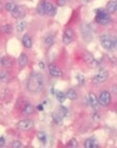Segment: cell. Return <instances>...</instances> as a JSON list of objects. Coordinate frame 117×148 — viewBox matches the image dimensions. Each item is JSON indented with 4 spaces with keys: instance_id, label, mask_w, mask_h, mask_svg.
I'll return each instance as SVG.
<instances>
[{
    "instance_id": "obj_1",
    "label": "cell",
    "mask_w": 117,
    "mask_h": 148,
    "mask_svg": "<svg viewBox=\"0 0 117 148\" xmlns=\"http://www.w3.org/2000/svg\"><path fill=\"white\" fill-rule=\"evenodd\" d=\"M44 86H45L44 77L40 72H32L27 78L26 89L29 93L32 94L41 93L44 89Z\"/></svg>"
},
{
    "instance_id": "obj_2",
    "label": "cell",
    "mask_w": 117,
    "mask_h": 148,
    "mask_svg": "<svg viewBox=\"0 0 117 148\" xmlns=\"http://www.w3.org/2000/svg\"><path fill=\"white\" fill-rule=\"evenodd\" d=\"M4 8L6 10V12L11 14V16L14 19H22L25 16V11L22 6L18 5L15 2H12V1H8V2L4 4Z\"/></svg>"
},
{
    "instance_id": "obj_3",
    "label": "cell",
    "mask_w": 117,
    "mask_h": 148,
    "mask_svg": "<svg viewBox=\"0 0 117 148\" xmlns=\"http://www.w3.org/2000/svg\"><path fill=\"white\" fill-rule=\"evenodd\" d=\"M101 47L108 51L117 49V38L110 34H104L100 36Z\"/></svg>"
},
{
    "instance_id": "obj_4",
    "label": "cell",
    "mask_w": 117,
    "mask_h": 148,
    "mask_svg": "<svg viewBox=\"0 0 117 148\" xmlns=\"http://www.w3.org/2000/svg\"><path fill=\"white\" fill-rule=\"evenodd\" d=\"M81 34H82L83 40L85 42H91L93 40V36H94V29L93 26L89 23H84L81 25Z\"/></svg>"
},
{
    "instance_id": "obj_5",
    "label": "cell",
    "mask_w": 117,
    "mask_h": 148,
    "mask_svg": "<svg viewBox=\"0 0 117 148\" xmlns=\"http://www.w3.org/2000/svg\"><path fill=\"white\" fill-rule=\"evenodd\" d=\"M95 21L100 25H108L112 22L110 13L107 10H96Z\"/></svg>"
},
{
    "instance_id": "obj_6",
    "label": "cell",
    "mask_w": 117,
    "mask_h": 148,
    "mask_svg": "<svg viewBox=\"0 0 117 148\" xmlns=\"http://www.w3.org/2000/svg\"><path fill=\"white\" fill-rule=\"evenodd\" d=\"M108 78H109V72L107 71V70H100V71L97 72V73L92 77L91 82H92V84H94V85H101V84H104L105 82H107Z\"/></svg>"
},
{
    "instance_id": "obj_7",
    "label": "cell",
    "mask_w": 117,
    "mask_h": 148,
    "mask_svg": "<svg viewBox=\"0 0 117 148\" xmlns=\"http://www.w3.org/2000/svg\"><path fill=\"white\" fill-rule=\"evenodd\" d=\"M35 126V123L32 119H28V118H25V119H22L18 122L17 127H18L19 130L21 132H29L32 130Z\"/></svg>"
},
{
    "instance_id": "obj_8",
    "label": "cell",
    "mask_w": 117,
    "mask_h": 148,
    "mask_svg": "<svg viewBox=\"0 0 117 148\" xmlns=\"http://www.w3.org/2000/svg\"><path fill=\"white\" fill-rule=\"evenodd\" d=\"M99 102H100L101 106H109L112 102V95L109 91L104 90L101 91L100 94H99Z\"/></svg>"
},
{
    "instance_id": "obj_9",
    "label": "cell",
    "mask_w": 117,
    "mask_h": 148,
    "mask_svg": "<svg viewBox=\"0 0 117 148\" xmlns=\"http://www.w3.org/2000/svg\"><path fill=\"white\" fill-rule=\"evenodd\" d=\"M83 58H84L85 63L87 64L90 68H97V67L99 66V62L97 61V60H96V58H94L91 53L85 52L84 53V56H83Z\"/></svg>"
},
{
    "instance_id": "obj_10",
    "label": "cell",
    "mask_w": 117,
    "mask_h": 148,
    "mask_svg": "<svg viewBox=\"0 0 117 148\" xmlns=\"http://www.w3.org/2000/svg\"><path fill=\"white\" fill-rule=\"evenodd\" d=\"M74 39V32L71 28H67L65 29L64 34H63V37H62V42L64 45H69L70 43H72Z\"/></svg>"
},
{
    "instance_id": "obj_11",
    "label": "cell",
    "mask_w": 117,
    "mask_h": 148,
    "mask_svg": "<svg viewBox=\"0 0 117 148\" xmlns=\"http://www.w3.org/2000/svg\"><path fill=\"white\" fill-rule=\"evenodd\" d=\"M88 102H89V106L93 108V110H96V111L100 106V102H99L98 97L94 93H89V95H88Z\"/></svg>"
},
{
    "instance_id": "obj_12",
    "label": "cell",
    "mask_w": 117,
    "mask_h": 148,
    "mask_svg": "<svg viewBox=\"0 0 117 148\" xmlns=\"http://www.w3.org/2000/svg\"><path fill=\"white\" fill-rule=\"evenodd\" d=\"M48 72L50 74L51 77H54V78H61L63 76V72L58 66L53 65V64H50L48 66Z\"/></svg>"
},
{
    "instance_id": "obj_13",
    "label": "cell",
    "mask_w": 117,
    "mask_h": 148,
    "mask_svg": "<svg viewBox=\"0 0 117 148\" xmlns=\"http://www.w3.org/2000/svg\"><path fill=\"white\" fill-rule=\"evenodd\" d=\"M84 146L86 148H98L99 143L94 137H90L88 138V139H86L85 143H84Z\"/></svg>"
},
{
    "instance_id": "obj_14",
    "label": "cell",
    "mask_w": 117,
    "mask_h": 148,
    "mask_svg": "<svg viewBox=\"0 0 117 148\" xmlns=\"http://www.w3.org/2000/svg\"><path fill=\"white\" fill-rule=\"evenodd\" d=\"M34 111H35L34 106H32V103L26 102L25 104H24L23 108H22V115L25 117H28V116H30V115L34 114Z\"/></svg>"
},
{
    "instance_id": "obj_15",
    "label": "cell",
    "mask_w": 117,
    "mask_h": 148,
    "mask_svg": "<svg viewBox=\"0 0 117 148\" xmlns=\"http://www.w3.org/2000/svg\"><path fill=\"white\" fill-rule=\"evenodd\" d=\"M45 10H46V15L47 16L53 17L56 14V8H54L52 3L49 1H45Z\"/></svg>"
},
{
    "instance_id": "obj_16",
    "label": "cell",
    "mask_w": 117,
    "mask_h": 148,
    "mask_svg": "<svg viewBox=\"0 0 117 148\" xmlns=\"http://www.w3.org/2000/svg\"><path fill=\"white\" fill-rule=\"evenodd\" d=\"M22 45L27 49H30L32 47V39L28 34H25L22 37Z\"/></svg>"
},
{
    "instance_id": "obj_17",
    "label": "cell",
    "mask_w": 117,
    "mask_h": 148,
    "mask_svg": "<svg viewBox=\"0 0 117 148\" xmlns=\"http://www.w3.org/2000/svg\"><path fill=\"white\" fill-rule=\"evenodd\" d=\"M106 10L109 12L110 14H114L117 12V0H111L107 3Z\"/></svg>"
},
{
    "instance_id": "obj_18",
    "label": "cell",
    "mask_w": 117,
    "mask_h": 148,
    "mask_svg": "<svg viewBox=\"0 0 117 148\" xmlns=\"http://www.w3.org/2000/svg\"><path fill=\"white\" fill-rule=\"evenodd\" d=\"M44 45L45 47H51L53 45V43H54V34H46L45 37H44Z\"/></svg>"
},
{
    "instance_id": "obj_19",
    "label": "cell",
    "mask_w": 117,
    "mask_h": 148,
    "mask_svg": "<svg viewBox=\"0 0 117 148\" xmlns=\"http://www.w3.org/2000/svg\"><path fill=\"white\" fill-rule=\"evenodd\" d=\"M28 64V56L26 53H21L18 58V65L20 68H24Z\"/></svg>"
},
{
    "instance_id": "obj_20",
    "label": "cell",
    "mask_w": 117,
    "mask_h": 148,
    "mask_svg": "<svg viewBox=\"0 0 117 148\" xmlns=\"http://www.w3.org/2000/svg\"><path fill=\"white\" fill-rule=\"evenodd\" d=\"M0 64H1V66L3 68H11L13 66V62L8 56H2V58H0Z\"/></svg>"
},
{
    "instance_id": "obj_21",
    "label": "cell",
    "mask_w": 117,
    "mask_h": 148,
    "mask_svg": "<svg viewBox=\"0 0 117 148\" xmlns=\"http://www.w3.org/2000/svg\"><path fill=\"white\" fill-rule=\"evenodd\" d=\"M37 13L40 16H45L46 15V10H45V0L40 1V3L37 6Z\"/></svg>"
},
{
    "instance_id": "obj_22",
    "label": "cell",
    "mask_w": 117,
    "mask_h": 148,
    "mask_svg": "<svg viewBox=\"0 0 117 148\" xmlns=\"http://www.w3.org/2000/svg\"><path fill=\"white\" fill-rule=\"evenodd\" d=\"M66 96L67 98L69 99V100H76L77 99V92L74 90V89H68V90L66 91Z\"/></svg>"
},
{
    "instance_id": "obj_23",
    "label": "cell",
    "mask_w": 117,
    "mask_h": 148,
    "mask_svg": "<svg viewBox=\"0 0 117 148\" xmlns=\"http://www.w3.org/2000/svg\"><path fill=\"white\" fill-rule=\"evenodd\" d=\"M51 118H52L53 122L58 125H61L62 123H63V119H64L61 115L58 114V112H54V113H52V114H51Z\"/></svg>"
},
{
    "instance_id": "obj_24",
    "label": "cell",
    "mask_w": 117,
    "mask_h": 148,
    "mask_svg": "<svg viewBox=\"0 0 117 148\" xmlns=\"http://www.w3.org/2000/svg\"><path fill=\"white\" fill-rule=\"evenodd\" d=\"M0 80L2 82H8L11 80V75L6 70H1L0 72Z\"/></svg>"
},
{
    "instance_id": "obj_25",
    "label": "cell",
    "mask_w": 117,
    "mask_h": 148,
    "mask_svg": "<svg viewBox=\"0 0 117 148\" xmlns=\"http://www.w3.org/2000/svg\"><path fill=\"white\" fill-rule=\"evenodd\" d=\"M25 27H26V21H25V20H19V21L17 22V32H24Z\"/></svg>"
},
{
    "instance_id": "obj_26",
    "label": "cell",
    "mask_w": 117,
    "mask_h": 148,
    "mask_svg": "<svg viewBox=\"0 0 117 148\" xmlns=\"http://www.w3.org/2000/svg\"><path fill=\"white\" fill-rule=\"evenodd\" d=\"M56 99H58V102H60V103H63L65 100H66V98H67L66 93H63V92H61V91L56 92Z\"/></svg>"
},
{
    "instance_id": "obj_27",
    "label": "cell",
    "mask_w": 117,
    "mask_h": 148,
    "mask_svg": "<svg viewBox=\"0 0 117 148\" xmlns=\"http://www.w3.org/2000/svg\"><path fill=\"white\" fill-rule=\"evenodd\" d=\"M2 32L6 34H10L13 32V26L12 24H4L2 26Z\"/></svg>"
},
{
    "instance_id": "obj_28",
    "label": "cell",
    "mask_w": 117,
    "mask_h": 148,
    "mask_svg": "<svg viewBox=\"0 0 117 148\" xmlns=\"http://www.w3.org/2000/svg\"><path fill=\"white\" fill-rule=\"evenodd\" d=\"M38 139H39V141L40 142H42L43 144H46V142H47V137H46V134L44 132H39L37 135Z\"/></svg>"
},
{
    "instance_id": "obj_29",
    "label": "cell",
    "mask_w": 117,
    "mask_h": 148,
    "mask_svg": "<svg viewBox=\"0 0 117 148\" xmlns=\"http://www.w3.org/2000/svg\"><path fill=\"white\" fill-rule=\"evenodd\" d=\"M58 114L61 115L63 118H65V117L67 116V114H68V110H67V108H65V106H61L60 108H58Z\"/></svg>"
},
{
    "instance_id": "obj_30",
    "label": "cell",
    "mask_w": 117,
    "mask_h": 148,
    "mask_svg": "<svg viewBox=\"0 0 117 148\" xmlns=\"http://www.w3.org/2000/svg\"><path fill=\"white\" fill-rule=\"evenodd\" d=\"M11 147L12 148H22L23 147V144H22L21 141L19 140H15L11 143Z\"/></svg>"
},
{
    "instance_id": "obj_31",
    "label": "cell",
    "mask_w": 117,
    "mask_h": 148,
    "mask_svg": "<svg viewBox=\"0 0 117 148\" xmlns=\"http://www.w3.org/2000/svg\"><path fill=\"white\" fill-rule=\"evenodd\" d=\"M68 147L69 148H76L77 146H78V142H77L75 139H71V140L68 142Z\"/></svg>"
},
{
    "instance_id": "obj_32",
    "label": "cell",
    "mask_w": 117,
    "mask_h": 148,
    "mask_svg": "<svg viewBox=\"0 0 117 148\" xmlns=\"http://www.w3.org/2000/svg\"><path fill=\"white\" fill-rule=\"evenodd\" d=\"M92 120H93V121H95V122L99 121V120H100V116H99V115L95 112V113L92 115Z\"/></svg>"
},
{
    "instance_id": "obj_33",
    "label": "cell",
    "mask_w": 117,
    "mask_h": 148,
    "mask_svg": "<svg viewBox=\"0 0 117 148\" xmlns=\"http://www.w3.org/2000/svg\"><path fill=\"white\" fill-rule=\"evenodd\" d=\"M77 82H78V84L80 85H83L84 82H85V77L83 76V75H77Z\"/></svg>"
},
{
    "instance_id": "obj_34",
    "label": "cell",
    "mask_w": 117,
    "mask_h": 148,
    "mask_svg": "<svg viewBox=\"0 0 117 148\" xmlns=\"http://www.w3.org/2000/svg\"><path fill=\"white\" fill-rule=\"evenodd\" d=\"M112 94L115 96H117V85L112 86Z\"/></svg>"
},
{
    "instance_id": "obj_35",
    "label": "cell",
    "mask_w": 117,
    "mask_h": 148,
    "mask_svg": "<svg viewBox=\"0 0 117 148\" xmlns=\"http://www.w3.org/2000/svg\"><path fill=\"white\" fill-rule=\"evenodd\" d=\"M4 145H6V139L4 137H1L0 138V147H4Z\"/></svg>"
},
{
    "instance_id": "obj_36",
    "label": "cell",
    "mask_w": 117,
    "mask_h": 148,
    "mask_svg": "<svg viewBox=\"0 0 117 148\" xmlns=\"http://www.w3.org/2000/svg\"><path fill=\"white\" fill-rule=\"evenodd\" d=\"M56 1H58V6H64L65 3H66V0H56Z\"/></svg>"
},
{
    "instance_id": "obj_37",
    "label": "cell",
    "mask_w": 117,
    "mask_h": 148,
    "mask_svg": "<svg viewBox=\"0 0 117 148\" xmlns=\"http://www.w3.org/2000/svg\"><path fill=\"white\" fill-rule=\"evenodd\" d=\"M39 67H40V68L43 70V69L45 68V65H44V63H43V62H40V63H39Z\"/></svg>"
},
{
    "instance_id": "obj_38",
    "label": "cell",
    "mask_w": 117,
    "mask_h": 148,
    "mask_svg": "<svg viewBox=\"0 0 117 148\" xmlns=\"http://www.w3.org/2000/svg\"><path fill=\"white\" fill-rule=\"evenodd\" d=\"M43 106H41V104H39V106H38V110H39V111H43Z\"/></svg>"
},
{
    "instance_id": "obj_39",
    "label": "cell",
    "mask_w": 117,
    "mask_h": 148,
    "mask_svg": "<svg viewBox=\"0 0 117 148\" xmlns=\"http://www.w3.org/2000/svg\"><path fill=\"white\" fill-rule=\"evenodd\" d=\"M89 1H90V0H82V2H83V3H85V4H86V3L89 2Z\"/></svg>"
},
{
    "instance_id": "obj_40",
    "label": "cell",
    "mask_w": 117,
    "mask_h": 148,
    "mask_svg": "<svg viewBox=\"0 0 117 148\" xmlns=\"http://www.w3.org/2000/svg\"><path fill=\"white\" fill-rule=\"evenodd\" d=\"M116 62H117V61H116Z\"/></svg>"
}]
</instances>
